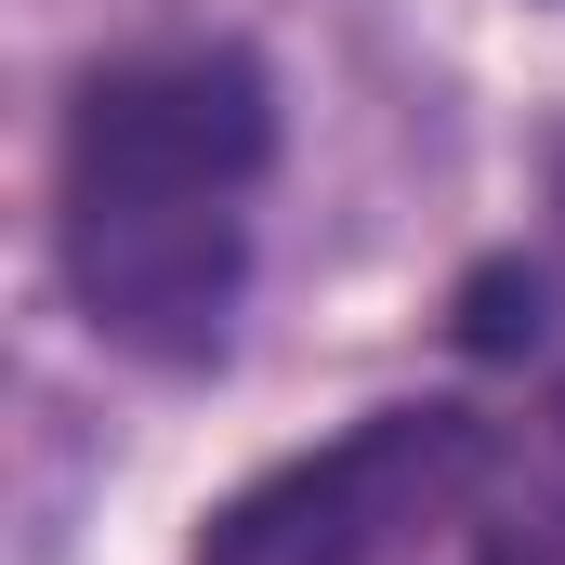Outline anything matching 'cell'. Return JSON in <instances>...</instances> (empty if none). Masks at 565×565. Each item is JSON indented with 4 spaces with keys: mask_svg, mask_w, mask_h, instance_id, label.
<instances>
[{
    "mask_svg": "<svg viewBox=\"0 0 565 565\" xmlns=\"http://www.w3.org/2000/svg\"><path fill=\"white\" fill-rule=\"evenodd\" d=\"M277 158L250 53H132L66 106V211H237Z\"/></svg>",
    "mask_w": 565,
    "mask_h": 565,
    "instance_id": "obj_2",
    "label": "cell"
},
{
    "mask_svg": "<svg viewBox=\"0 0 565 565\" xmlns=\"http://www.w3.org/2000/svg\"><path fill=\"white\" fill-rule=\"evenodd\" d=\"M487 487V422L473 408H382L342 447L289 460L211 513L198 565H395L434 526H460Z\"/></svg>",
    "mask_w": 565,
    "mask_h": 565,
    "instance_id": "obj_1",
    "label": "cell"
}]
</instances>
